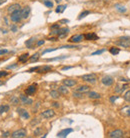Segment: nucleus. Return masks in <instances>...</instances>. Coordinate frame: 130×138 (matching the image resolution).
I'll return each mask as SVG.
<instances>
[{"label":"nucleus","instance_id":"f257e3e1","mask_svg":"<svg viewBox=\"0 0 130 138\" xmlns=\"http://www.w3.org/2000/svg\"><path fill=\"white\" fill-rule=\"evenodd\" d=\"M116 44L118 46H121V47H124V48L130 47V37L129 36H122V37H120L116 41Z\"/></svg>","mask_w":130,"mask_h":138},{"label":"nucleus","instance_id":"f03ea898","mask_svg":"<svg viewBox=\"0 0 130 138\" xmlns=\"http://www.w3.org/2000/svg\"><path fill=\"white\" fill-rule=\"evenodd\" d=\"M11 21L13 22H19L22 19V14H21V9L14 11L13 13H11Z\"/></svg>","mask_w":130,"mask_h":138},{"label":"nucleus","instance_id":"7ed1b4c3","mask_svg":"<svg viewBox=\"0 0 130 138\" xmlns=\"http://www.w3.org/2000/svg\"><path fill=\"white\" fill-rule=\"evenodd\" d=\"M82 80L88 83H95L97 80V77L95 74H85L82 76Z\"/></svg>","mask_w":130,"mask_h":138},{"label":"nucleus","instance_id":"20e7f679","mask_svg":"<svg viewBox=\"0 0 130 138\" xmlns=\"http://www.w3.org/2000/svg\"><path fill=\"white\" fill-rule=\"evenodd\" d=\"M27 136V133H26V130L25 129H19V130H16L14 131L12 134H11V137L13 138H24Z\"/></svg>","mask_w":130,"mask_h":138},{"label":"nucleus","instance_id":"39448f33","mask_svg":"<svg viewBox=\"0 0 130 138\" xmlns=\"http://www.w3.org/2000/svg\"><path fill=\"white\" fill-rule=\"evenodd\" d=\"M101 82L105 85V86H111V85H113V83H114V79L111 77V76H104L102 79H101Z\"/></svg>","mask_w":130,"mask_h":138},{"label":"nucleus","instance_id":"423d86ee","mask_svg":"<svg viewBox=\"0 0 130 138\" xmlns=\"http://www.w3.org/2000/svg\"><path fill=\"white\" fill-rule=\"evenodd\" d=\"M123 136H124V133L119 129L113 130L109 133V137L110 138H122Z\"/></svg>","mask_w":130,"mask_h":138},{"label":"nucleus","instance_id":"0eeeda50","mask_svg":"<svg viewBox=\"0 0 130 138\" xmlns=\"http://www.w3.org/2000/svg\"><path fill=\"white\" fill-rule=\"evenodd\" d=\"M19 99H20L21 103L24 104V105H30V104L33 103V100L30 99L29 97H27L26 95H20V96H19Z\"/></svg>","mask_w":130,"mask_h":138},{"label":"nucleus","instance_id":"6e6552de","mask_svg":"<svg viewBox=\"0 0 130 138\" xmlns=\"http://www.w3.org/2000/svg\"><path fill=\"white\" fill-rule=\"evenodd\" d=\"M54 115H55V112H54L52 109H47V110H45V111H43V112L41 113V116H42L43 118H45V119L51 118V117H53Z\"/></svg>","mask_w":130,"mask_h":138},{"label":"nucleus","instance_id":"1a4fd4ad","mask_svg":"<svg viewBox=\"0 0 130 138\" xmlns=\"http://www.w3.org/2000/svg\"><path fill=\"white\" fill-rule=\"evenodd\" d=\"M83 38H84V35H82V34L73 35L72 37H70L69 42H71V43H78V42L82 41V39H83Z\"/></svg>","mask_w":130,"mask_h":138},{"label":"nucleus","instance_id":"9d476101","mask_svg":"<svg viewBox=\"0 0 130 138\" xmlns=\"http://www.w3.org/2000/svg\"><path fill=\"white\" fill-rule=\"evenodd\" d=\"M17 112H18V114H19L23 119H29V117H30L28 111L25 110V109H23V108H18V109H17Z\"/></svg>","mask_w":130,"mask_h":138},{"label":"nucleus","instance_id":"9b49d317","mask_svg":"<svg viewBox=\"0 0 130 138\" xmlns=\"http://www.w3.org/2000/svg\"><path fill=\"white\" fill-rule=\"evenodd\" d=\"M73 131V129L72 128H66V129H63V130H61L60 132H58V134H57V137H66L69 133H71Z\"/></svg>","mask_w":130,"mask_h":138},{"label":"nucleus","instance_id":"f8f14e48","mask_svg":"<svg viewBox=\"0 0 130 138\" xmlns=\"http://www.w3.org/2000/svg\"><path fill=\"white\" fill-rule=\"evenodd\" d=\"M30 13V7L26 6L23 9H21V14H22V19H27Z\"/></svg>","mask_w":130,"mask_h":138},{"label":"nucleus","instance_id":"ddd939ff","mask_svg":"<svg viewBox=\"0 0 130 138\" xmlns=\"http://www.w3.org/2000/svg\"><path fill=\"white\" fill-rule=\"evenodd\" d=\"M36 91V84H33V85H30L29 87H27V89L25 90V93L26 95H32L34 94Z\"/></svg>","mask_w":130,"mask_h":138},{"label":"nucleus","instance_id":"4468645a","mask_svg":"<svg viewBox=\"0 0 130 138\" xmlns=\"http://www.w3.org/2000/svg\"><path fill=\"white\" fill-rule=\"evenodd\" d=\"M51 69H52V67H51V66H49V65L38 66V69H37V71H36V72H38V73H45V72L50 71Z\"/></svg>","mask_w":130,"mask_h":138},{"label":"nucleus","instance_id":"2eb2a0df","mask_svg":"<svg viewBox=\"0 0 130 138\" xmlns=\"http://www.w3.org/2000/svg\"><path fill=\"white\" fill-rule=\"evenodd\" d=\"M19 9H21V6L19 5V4H17V3H15V4H12V5H10L9 7H8V12L9 13H13L14 11H16V10H19Z\"/></svg>","mask_w":130,"mask_h":138},{"label":"nucleus","instance_id":"dca6fc26","mask_svg":"<svg viewBox=\"0 0 130 138\" xmlns=\"http://www.w3.org/2000/svg\"><path fill=\"white\" fill-rule=\"evenodd\" d=\"M89 90H90V87L87 86V85H81V86H79V87L76 89V91L81 92V93H83V94L89 92Z\"/></svg>","mask_w":130,"mask_h":138},{"label":"nucleus","instance_id":"f3484780","mask_svg":"<svg viewBox=\"0 0 130 138\" xmlns=\"http://www.w3.org/2000/svg\"><path fill=\"white\" fill-rule=\"evenodd\" d=\"M76 80H73V79H64L63 80V84L66 85L67 87H72L74 85H76Z\"/></svg>","mask_w":130,"mask_h":138},{"label":"nucleus","instance_id":"a211bd4d","mask_svg":"<svg viewBox=\"0 0 130 138\" xmlns=\"http://www.w3.org/2000/svg\"><path fill=\"white\" fill-rule=\"evenodd\" d=\"M84 38L86 40H97L98 39V36L95 34V33H86L84 35Z\"/></svg>","mask_w":130,"mask_h":138},{"label":"nucleus","instance_id":"6ab92c4d","mask_svg":"<svg viewBox=\"0 0 130 138\" xmlns=\"http://www.w3.org/2000/svg\"><path fill=\"white\" fill-rule=\"evenodd\" d=\"M88 97L91 98V99H99L101 97V95L95 91H89L88 92Z\"/></svg>","mask_w":130,"mask_h":138},{"label":"nucleus","instance_id":"aec40b11","mask_svg":"<svg viewBox=\"0 0 130 138\" xmlns=\"http://www.w3.org/2000/svg\"><path fill=\"white\" fill-rule=\"evenodd\" d=\"M69 32V29L68 28H61L60 30H59V34H58V37L59 38H62V37H65L66 36V34Z\"/></svg>","mask_w":130,"mask_h":138},{"label":"nucleus","instance_id":"412c9836","mask_svg":"<svg viewBox=\"0 0 130 138\" xmlns=\"http://www.w3.org/2000/svg\"><path fill=\"white\" fill-rule=\"evenodd\" d=\"M120 111H121V114H122V115L129 116L130 115V106H125V107H123Z\"/></svg>","mask_w":130,"mask_h":138},{"label":"nucleus","instance_id":"4be33fe9","mask_svg":"<svg viewBox=\"0 0 130 138\" xmlns=\"http://www.w3.org/2000/svg\"><path fill=\"white\" fill-rule=\"evenodd\" d=\"M58 91H59V93H61V94H68V92H69V90L67 89V86L66 85H62V86H59V88H58Z\"/></svg>","mask_w":130,"mask_h":138},{"label":"nucleus","instance_id":"5701e85b","mask_svg":"<svg viewBox=\"0 0 130 138\" xmlns=\"http://www.w3.org/2000/svg\"><path fill=\"white\" fill-rule=\"evenodd\" d=\"M38 59H39V54H38V53H35V54H33V55L30 57L29 61H30L31 63H34V62L38 61Z\"/></svg>","mask_w":130,"mask_h":138},{"label":"nucleus","instance_id":"b1692460","mask_svg":"<svg viewBox=\"0 0 130 138\" xmlns=\"http://www.w3.org/2000/svg\"><path fill=\"white\" fill-rule=\"evenodd\" d=\"M60 93H59V91H56V90H52V91H50V96L52 97V98H54V99H57V98H59V95Z\"/></svg>","mask_w":130,"mask_h":138},{"label":"nucleus","instance_id":"393cba45","mask_svg":"<svg viewBox=\"0 0 130 138\" xmlns=\"http://www.w3.org/2000/svg\"><path fill=\"white\" fill-rule=\"evenodd\" d=\"M28 57H29V54L28 53H24L23 55L19 56V61L20 62H26L27 59H28Z\"/></svg>","mask_w":130,"mask_h":138},{"label":"nucleus","instance_id":"a878e982","mask_svg":"<svg viewBox=\"0 0 130 138\" xmlns=\"http://www.w3.org/2000/svg\"><path fill=\"white\" fill-rule=\"evenodd\" d=\"M34 40H35V38H30L29 40H27V41L25 42L26 46H27L28 48H33V42H34Z\"/></svg>","mask_w":130,"mask_h":138},{"label":"nucleus","instance_id":"bb28decb","mask_svg":"<svg viewBox=\"0 0 130 138\" xmlns=\"http://www.w3.org/2000/svg\"><path fill=\"white\" fill-rule=\"evenodd\" d=\"M109 51H110V53H111L112 55H117V54L120 52V49L117 48V47H111Z\"/></svg>","mask_w":130,"mask_h":138},{"label":"nucleus","instance_id":"cd10ccee","mask_svg":"<svg viewBox=\"0 0 130 138\" xmlns=\"http://www.w3.org/2000/svg\"><path fill=\"white\" fill-rule=\"evenodd\" d=\"M9 111V106L8 105H2L0 106V114H2L3 112H7Z\"/></svg>","mask_w":130,"mask_h":138},{"label":"nucleus","instance_id":"c85d7f7f","mask_svg":"<svg viewBox=\"0 0 130 138\" xmlns=\"http://www.w3.org/2000/svg\"><path fill=\"white\" fill-rule=\"evenodd\" d=\"M65 8H66V5H59V6L56 8L55 11H56L57 13H62V12L65 10Z\"/></svg>","mask_w":130,"mask_h":138},{"label":"nucleus","instance_id":"c756f323","mask_svg":"<svg viewBox=\"0 0 130 138\" xmlns=\"http://www.w3.org/2000/svg\"><path fill=\"white\" fill-rule=\"evenodd\" d=\"M44 5L48 8H52L53 7V3L50 0H44Z\"/></svg>","mask_w":130,"mask_h":138},{"label":"nucleus","instance_id":"7c9ffc66","mask_svg":"<svg viewBox=\"0 0 130 138\" xmlns=\"http://www.w3.org/2000/svg\"><path fill=\"white\" fill-rule=\"evenodd\" d=\"M116 9H117L118 11L122 12V13H123V12H126V8H125L124 6H122V5H119V4L116 5Z\"/></svg>","mask_w":130,"mask_h":138},{"label":"nucleus","instance_id":"2f4dec72","mask_svg":"<svg viewBox=\"0 0 130 138\" xmlns=\"http://www.w3.org/2000/svg\"><path fill=\"white\" fill-rule=\"evenodd\" d=\"M89 13H90L89 11H83V12H81V13H80V15L78 16V19H82L83 17H85V16H87V15H88Z\"/></svg>","mask_w":130,"mask_h":138},{"label":"nucleus","instance_id":"473e14b6","mask_svg":"<svg viewBox=\"0 0 130 138\" xmlns=\"http://www.w3.org/2000/svg\"><path fill=\"white\" fill-rule=\"evenodd\" d=\"M73 96L76 97V98H82V97H83V93L78 92V91H75V92L73 93Z\"/></svg>","mask_w":130,"mask_h":138},{"label":"nucleus","instance_id":"72a5a7b5","mask_svg":"<svg viewBox=\"0 0 130 138\" xmlns=\"http://www.w3.org/2000/svg\"><path fill=\"white\" fill-rule=\"evenodd\" d=\"M124 98H125V100L130 101V90H128V91L125 93V95H124Z\"/></svg>","mask_w":130,"mask_h":138},{"label":"nucleus","instance_id":"f704fd0d","mask_svg":"<svg viewBox=\"0 0 130 138\" xmlns=\"http://www.w3.org/2000/svg\"><path fill=\"white\" fill-rule=\"evenodd\" d=\"M67 56H59V57H55V58H51V59H48V61H53V60H57V59H63V58H66Z\"/></svg>","mask_w":130,"mask_h":138},{"label":"nucleus","instance_id":"c9c22d12","mask_svg":"<svg viewBox=\"0 0 130 138\" xmlns=\"http://www.w3.org/2000/svg\"><path fill=\"white\" fill-rule=\"evenodd\" d=\"M75 47H79V46H75V45H64V46H60L59 48H75Z\"/></svg>","mask_w":130,"mask_h":138},{"label":"nucleus","instance_id":"e433bc0d","mask_svg":"<svg viewBox=\"0 0 130 138\" xmlns=\"http://www.w3.org/2000/svg\"><path fill=\"white\" fill-rule=\"evenodd\" d=\"M103 52H104V49H101V50H97V51L93 52L91 55H98V54H101V53H103Z\"/></svg>","mask_w":130,"mask_h":138},{"label":"nucleus","instance_id":"4c0bfd02","mask_svg":"<svg viewBox=\"0 0 130 138\" xmlns=\"http://www.w3.org/2000/svg\"><path fill=\"white\" fill-rule=\"evenodd\" d=\"M40 132H41V128H37V129L34 131V135H35V136H37V135H39V134H40Z\"/></svg>","mask_w":130,"mask_h":138},{"label":"nucleus","instance_id":"58836bf2","mask_svg":"<svg viewBox=\"0 0 130 138\" xmlns=\"http://www.w3.org/2000/svg\"><path fill=\"white\" fill-rule=\"evenodd\" d=\"M54 50H56V48H50V49H46V50H44V51H43V54H45V53H47V52L54 51Z\"/></svg>","mask_w":130,"mask_h":138},{"label":"nucleus","instance_id":"ea45409f","mask_svg":"<svg viewBox=\"0 0 130 138\" xmlns=\"http://www.w3.org/2000/svg\"><path fill=\"white\" fill-rule=\"evenodd\" d=\"M6 75H8V72H6V71H0V78L3 77V76H6Z\"/></svg>","mask_w":130,"mask_h":138},{"label":"nucleus","instance_id":"a19ab883","mask_svg":"<svg viewBox=\"0 0 130 138\" xmlns=\"http://www.w3.org/2000/svg\"><path fill=\"white\" fill-rule=\"evenodd\" d=\"M38 118H36V120H33V121H31V125H35V124H38L39 122H40V120H37Z\"/></svg>","mask_w":130,"mask_h":138},{"label":"nucleus","instance_id":"79ce46f5","mask_svg":"<svg viewBox=\"0 0 130 138\" xmlns=\"http://www.w3.org/2000/svg\"><path fill=\"white\" fill-rule=\"evenodd\" d=\"M8 52V50L7 49H1L0 50V55H3V54H6Z\"/></svg>","mask_w":130,"mask_h":138},{"label":"nucleus","instance_id":"37998d69","mask_svg":"<svg viewBox=\"0 0 130 138\" xmlns=\"http://www.w3.org/2000/svg\"><path fill=\"white\" fill-rule=\"evenodd\" d=\"M58 28H59V24L58 23H56V24L51 26V29H58Z\"/></svg>","mask_w":130,"mask_h":138},{"label":"nucleus","instance_id":"c03bdc74","mask_svg":"<svg viewBox=\"0 0 130 138\" xmlns=\"http://www.w3.org/2000/svg\"><path fill=\"white\" fill-rule=\"evenodd\" d=\"M11 101H12V102H14L13 104H17V103H18V99H17V98H15V97H12V98H11Z\"/></svg>","mask_w":130,"mask_h":138},{"label":"nucleus","instance_id":"a18cd8bd","mask_svg":"<svg viewBox=\"0 0 130 138\" xmlns=\"http://www.w3.org/2000/svg\"><path fill=\"white\" fill-rule=\"evenodd\" d=\"M117 98H118V95H115V96H113V97H111V98H110V101L113 103V102L115 101V99H117Z\"/></svg>","mask_w":130,"mask_h":138},{"label":"nucleus","instance_id":"49530a36","mask_svg":"<svg viewBox=\"0 0 130 138\" xmlns=\"http://www.w3.org/2000/svg\"><path fill=\"white\" fill-rule=\"evenodd\" d=\"M9 136V132H3L2 133V137H8Z\"/></svg>","mask_w":130,"mask_h":138},{"label":"nucleus","instance_id":"de8ad7c7","mask_svg":"<svg viewBox=\"0 0 130 138\" xmlns=\"http://www.w3.org/2000/svg\"><path fill=\"white\" fill-rule=\"evenodd\" d=\"M43 43H44V40H40V41L37 42V46H40V45H42Z\"/></svg>","mask_w":130,"mask_h":138},{"label":"nucleus","instance_id":"09e8293b","mask_svg":"<svg viewBox=\"0 0 130 138\" xmlns=\"http://www.w3.org/2000/svg\"><path fill=\"white\" fill-rule=\"evenodd\" d=\"M52 105H53L54 107H59V104H58V102H53V103H52Z\"/></svg>","mask_w":130,"mask_h":138},{"label":"nucleus","instance_id":"8fccbe9b","mask_svg":"<svg viewBox=\"0 0 130 138\" xmlns=\"http://www.w3.org/2000/svg\"><path fill=\"white\" fill-rule=\"evenodd\" d=\"M17 66V64H14V65H9V66H7V68L10 69V68H14V67H16Z\"/></svg>","mask_w":130,"mask_h":138},{"label":"nucleus","instance_id":"3c124183","mask_svg":"<svg viewBox=\"0 0 130 138\" xmlns=\"http://www.w3.org/2000/svg\"><path fill=\"white\" fill-rule=\"evenodd\" d=\"M11 30H12V31H14V32H15V31H16V30H17V27H16V26H12V27H11Z\"/></svg>","mask_w":130,"mask_h":138},{"label":"nucleus","instance_id":"603ef678","mask_svg":"<svg viewBox=\"0 0 130 138\" xmlns=\"http://www.w3.org/2000/svg\"><path fill=\"white\" fill-rule=\"evenodd\" d=\"M48 40H50V41H56V40H57V39H56V38H55V37H50V38H49V39H48Z\"/></svg>","mask_w":130,"mask_h":138},{"label":"nucleus","instance_id":"864d4df0","mask_svg":"<svg viewBox=\"0 0 130 138\" xmlns=\"http://www.w3.org/2000/svg\"><path fill=\"white\" fill-rule=\"evenodd\" d=\"M70 68H72V67H71V66H66V67H63L62 70H67V69H70Z\"/></svg>","mask_w":130,"mask_h":138},{"label":"nucleus","instance_id":"5fc2aeb1","mask_svg":"<svg viewBox=\"0 0 130 138\" xmlns=\"http://www.w3.org/2000/svg\"><path fill=\"white\" fill-rule=\"evenodd\" d=\"M121 80H122V81H126V82L129 81V79H127V78H121Z\"/></svg>","mask_w":130,"mask_h":138},{"label":"nucleus","instance_id":"6e6d98bb","mask_svg":"<svg viewBox=\"0 0 130 138\" xmlns=\"http://www.w3.org/2000/svg\"><path fill=\"white\" fill-rule=\"evenodd\" d=\"M5 1H6V0H0V5H1L3 2H5Z\"/></svg>","mask_w":130,"mask_h":138},{"label":"nucleus","instance_id":"4d7b16f0","mask_svg":"<svg viewBox=\"0 0 130 138\" xmlns=\"http://www.w3.org/2000/svg\"><path fill=\"white\" fill-rule=\"evenodd\" d=\"M3 84H4V82H3V81H1V80H0V86H1V85H3Z\"/></svg>","mask_w":130,"mask_h":138},{"label":"nucleus","instance_id":"13d9d810","mask_svg":"<svg viewBox=\"0 0 130 138\" xmlns=\"http://www.w3.org/2000/svg\"><path fill=\"white\" fill-rule=\"evenodd\" d=\"M56 2H57V3H59V2H60V0H56Z\"/></svg>","mask_w":130,"mask_h":138},{"label":"nucleus","instance_id":"bf43d9fd","mask_svg":"<svg viewBox=\"0 0 130 138\" xmlns=\"http://www.w3.org/2000/svg\"><path fill=\"white\" fill-rule=\"evenodd\" d=\"M129 116H130V115H129Z\"/></svg>","mask_w":130,"mask_h":138}]
</instances>
